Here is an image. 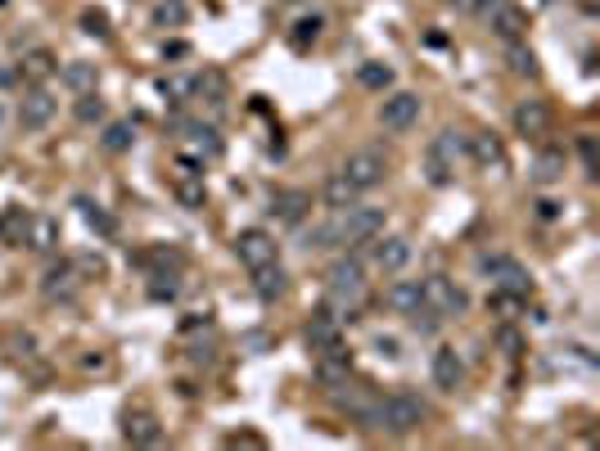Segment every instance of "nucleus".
<instances>
[{
  "label": "nucleus",
  "instance_id": "f257e3e1",
  "mask_svg": "<svg viewBox=\"0 0 600 451\" xmlns=\"http://www.w3.org/2000/svg\"><path fill=\"white\" fill-rule=\"evenodd\" d=\"M362 425H366V429H384V434H416V429L425 425V402L411 397V393L375 397V406L366 411Z\"/></svg>",
  "mask_w": 600,
  "mask_h": 451
},
{
  "label": "nucleus",
  "instance_id": "f03ea898",
  "mask_svg": "<svg viewBox=\"0 0 600 451\" xmlns=\"http://www.w3.org/2000/svg\"><path fill=\"white\" fill-rule=\"evenodd\" d=\"M460 153H465V141H460V131H438L434 136V145L425 153V172H429V181L434 185H447L451 172H456V163H460Z\"/></svg>",
  "mask_w": 600,
  "mask_h": 451
},
{
  "label": "nucleus",
  "instance_id": "7ed1b4c3",
  "mask_svg": "<svg viewBox=\"0 0 600 451\" xmlns=\"http://www.w3.org/2000/svg\"><path fill=\"white\" fill-rule=\"evenodd\" d=\"M479 271L497 285V289H515V294H532V280H528V271L515 262V257H506V253H483L479 257Z\"/></svg>",
  "mask_w": 600,
  "mask_h": 451
},
{
  "label": "nucleus",
  "instance_id": "20e7f679",
  "mask_svg": "<svg viewBox=\"0 0 600 451\" xmlns=\"http://www.w3.org/2000/svg\"><path fill=\"white\" fill-rule=\"evenodd\" d=\"M420 299H425V307H434L443 320H447V316H460V311L469 307L465 289H460L451 276H429V280L420 285Z\"/></svg>",
  "mask_w": 600,
  "mask_h": 451
},
{
  "label": "nucleus",
  "instance_id": "39448f33",
  "mask_svg": "<svg viewBox=\"0 0 600 451\" xmlns=\"http://www.w3.org/2000/svg\"><path fill=\"white\" fill-rule=\"evenodd\" d=\"M379 230H384V213H379V208L353 204V208L339 213V239H343V244H371Z\"/></svg>",
  "mask_w": 600,
  "mask_h": 451
},
{
  "label": "nucleus",
  "instance_id": "423d86ee",
  "mask_svg": "<svg viewBox=\"0 0 600 451\" xmlns=\"http://www.w3.org/2000/svg\"><path fill=\"white\" fill-rule=\"evenodd\" d=\"M339 172H343L357 190H375L379 181L388 176V158L379 150H357V153H348V163H343Z\"/></svg>",
  "mask_w": 600,
  "mask_h": 451
},
{
  "label": "nucleus",
  "instance_id": "0eeeda50",
  "mask_svg": "<svg viewBox=\"0 0 600 451\" xmlns=\"http://www.w3.org/2000/svg\"><path fill=\"white\" fill-rule=\"evenodd\" d=\"M379 122H384V131H411V127L420 122V95H416V90L388 95V100L379 104Z\"/></svg>",
  "mask_w": 600,
  "mask_h": 451
},
{
  "label": "nucleus",
  "instance_id": "6e6552de",
  "mask_svg": "<svg viewBox=\"0 0 600 451\" xmlns=\"http://www.w3.org/2000/svg\"><path fill=\"white\" fill-rule=\"evenodd\" d=\"M235 257H239L248 271H258V267L276 262V239H271L267 230H239V235H235Z\"/></svg>",
  "mask_w": 600,
  "mask_h": 451
},
{
  "label": "nucleus",
  "instance_id": "1a4fd4ad",
  "mask_svg": "<svg viewBox=\"0 0 600 451\" xmlns=\"http://www.w3.org/2000/svg\"><path fill=\"white\" fill-rule=\"evenodd\" d=\"M55 109H59V100H55L46 86H37V90L23 95V104H18V122H23L27 131H41V127H50Z\"/></svg>",
  "mask_w": 600,
  "mask_h": 451
},
{
  "label": "nucleus",
  "instance_id": "9d476101",
  "mask_svg": "<svg viewBox=\"0 0 600 451\" xmlns=\"http://www.w3.org/2000/svg\"><path fill=\"white\" fill-rule=\"evenodd\" d=\"M353 375V352L339 343V348H330V352H316V379L325 383V388H343Z\"/></svg>",
  "mask_w": 600,
  "mask_h": 451
},
{
  "label": "nucleus",
  "instance_id": "9b49d317",
  "mask_svg": "<svg viewBox=\"0 0 600 451\" xmlns=\"http://www.w3.org/2000/svg\"><path fill=\"white\" fill-rule=\"evenodd\" d=\"M343 343V320H334L325 307L307 320V348L311 352H330V348H339Z\"/></svg>",
  "mask_w": 600,
  "mask_h": 451
},
{
  "label": "nucleus",
  "instance_id": "f8f14e48",
  "mask_svg": "<svg viewBox=\"0 0 600 451\" xmlns=\"http://www.w3.org/2000/svg\"><path fill=\"white\" fill-rule=\"evenodd\" d=\"M411 239L406 235H388V239H379L375 244V267L384 276H397V271H406L411 267Z\"/></svg>",
  "mask_w": 600,
  "mask_h": 451
},
{
  "label": "nucleus",
  "instance_id": "ddd939ff",
  "mask_svg": "<svg viewBox=\"0 0 600 451\" xmlns=\"http://www.w3.org/2000/svg\"><path fill=\"white\" fill-rule=\"evenodd\" d=\"M122 438H127L132 447H153V443H163V425H158L153 411H127Z\"/></svg>",
  "mask_w": 600,
  "mask_h": 451
},
{
  "label": "nucleus",
  "instance_id": "4468645a",
  "mask_svg": "<svg viewBox=\"0 0 600 451\" xmlns=\"http://www.w3.org/2000/svg\"><path fill=\"white\" fill-rule=\"evenodd\" d=\"M511 122H515L520 136H546V127H551V109H546V100H520L515 113H511Z\"/></svg>",
  "mask_w": 600,
  "mask_h": 451
},
{
  "label": "nucleus",
  "instance_id": "2eb2a0df",
  "mask_svg": "<svg viewBox=\"0 0 600 451\" xmlns=\"http://www.w3.org/2000/svg\"><path fill=\"white\" fill-rule=\"evenodd\" d=\"M469 158H474L483 172H506V145H501V136H492V131H474V136H469Z\"/></svg>",
  "mask_w": 600,
  "mask_h": 451
},
{
  "label": "nucleus",
  "instance_id": "dca6fc26",
  "mask_svg": "<svg viewBox=\"0 0 600 451\" xmlns=\"http://www.w3.org/2000/svg\"><path fill=\"white\" fill-rule=\"evenodd\" d=\"M55 73H59V64H55V55H50L46 46H37V50H27V55L18 59V77L32 81V86H46Z\"/></svg>",
  "mask_w": 600,
  "mask_h": 451
},
{
  "label": "nucleus",
  "instance_id": "f3484780",
  "mask_svg": "<svg viewBox=\"0 0 600 451\" xmlns=\"http://www.w3.org/2000/svg\"><path fill=\"white\" fill-rule=\"evenodd\" d=\"M307 208H311V194H307V190H280V194H271V217H276V222L299 226L302 217H307Z\"/></svg>",
  "mask_w": 600,
  "mask_h": 451
},
{
  "label": "nucleus",
  "instance_id": "a211bd4d",
  "mask_svg": "<svg viewBox=\"0 0 600 451\" xmlns=\"http://www.w3.org/2000/svg\"><path fill=\"white\" fill-rule=\"evenodd\" d=\"M488 23H492V32H497V37H506V41H520V37H524V27H528L524 9H520V5H511V0H501V5L488 14Z\"/></svg>",
  "mask_w": 600,
  "mask_h": 451
},
{
  "label": "nucleus",
  "instance_id": "6ab92c4d",
  "mask_svg": "<svg viewBox=\"0 0 600 451\" xmlns=\"http://www.w3.org/2000/svg\"><path fill=\"white\" fill-rule=\"evenodd\" d=\"M325 280H330V289H366V267H362V257H339V262H330Z\"/></svg>",
  "mask_w": 600,
  "mask_h": 451
},
{
  "label": "nucleus",
  "instance_id": "aec40b11",
  "mask_svg": "<svg viewBox=\"0 0 600 451\" xmlns=\"http://www.w3.org/2000/svg\"><path fill=\"white\" fill-rule=\"evenodd\" d=\"M23 244H27L32 253H50V248L59 244V222H55V217H27Z\"/></svg>",
  "mask_w": 600,
  "mask_h": 451
},
{
  "label": "nucleus",
  "instance_id": "412c9836",
  "mask_svg": "<svg viewBox=\"0 0 600 451\" xmlns=\"http://www.w3.org/2000/svg\"><path fill=\"white\" fill-rule=\"evenodd\" d=\"M460 379H465L460 357H456L451 348H438V352H434V383H438L443 393H456V388H460Z\"/></svg>",
  "mask_w": 600,
  "mask_h": 451
},
{
  "label": "nucleus",
  "instance_id": "4be33fe9",
  "mask_svg": "<svg viewBox=\"0 0 600 451\" xmlns=\"http://www.w3.org/2000/svg\"><path fill=\"white\" fill-rule=\"evenodd\" d=\"M285 289H289V285H285V271H280L276 262H267V267H258V271H253V294H258L262 302L285 299Z\"/></svg>",
  "mask_w": 600,
  "mask_h": 451
},
{
  "label": "nucleus",
  "instance_id": "5701e85b",
  "mask_svg": "<svg viewBox=\"0 0 600 451\" xmlns=\"http://www.w3.org/2000/svg\"><path fill=\"white\" fill-rule=\"evenodd\" d=\"M321 194H325V204H330L334 213H343V208H353V204H357V194H362V190H357L343 172H334V176L325 181V190H321Z\"/></svg>",
  "mask_w": 600,
  "mask_h": 451
},
{
  "label": "nucleus",
  "instance_id": "b1692460",
  "mask_svg": "<svg viewBox=\"0 0 600 451\" xmlns=\"http://www.w3.org/2000/svg\"><path fill=\"white\" fill-rule=\"evenodd\" d=\"M384 302H388L393 311L411 316V311H416V307L425 302V299H420V280H397V285H393V289L384 294Z\"/></svg>",
  "mask_w": 600,
  "mask_h": 451
},
{
  "label": "nucleus",
  "instance_id": "393cba45",
  "mask_svg": "<svg viewBox=\"0 0 600 451\" xmlns=\"http://www.w3.org/2000/svg\"><path fill=\"white\" fill-rule=\"evenodd\" d=\"M564 176V150H542L537 163H532V181L537 185H555Z\"/></svg>",
  "mask_w": 600,
  "mask_h": 451
},
{
  "label": "nucleus",
  "instance_id": "a878e982",
  "mask_svg": "<svg viewBox=\"0 0 600 451\" xmlns=\"http://www.w3.org/2000/svg\"><path fill=\"white\" fill-rule=\"evenodd\" d=\"M343 388H348V383H343ZM334 393H339V388H334ZM375 388H366V383H357V388H348V393H339V406H343V411H348V415H357V420H366V411H371V406H375Z\"/></svg>",
  "mask_w": 600,
  "mask_h": 451
},
{
  "label": "nucleus",
  "instance_id": "bb28decb",
  "mask_svg": "<svg viewBox=\"0 0 600 451\" xmlns=\"http://www.w3.org/2000/svg\"><path fill=\"white\" fill-rule=\"evenodd\" d=\"M524 294H515V289H497L492 285V294H488V311L492 316H501V320H515L520 311H524Z\"/></svg>",
  "mask_w": 600,
  "mask_h": 451
},
{
  "label": "nucleus",
  "instance_id": "cd10ccee",
  "mask_svg": "<svg viewBox=\"0 0 600 451\" xmlns=\"http://www.w3.org/2000/svg\"><path fill=\"white\" fill-rule=\"evenodd\" d=\"M73 267H68V262H59V267H50V271H46V280H41V294H46V299H59V294H64V299H68V294H73Z\"/></svg>",
  "mask_w": 600,
  "mask_h": 451
},
{
  "label": "nucleus",
  "instance_id": "c85d7f7f",
  "mask_svg": "<svg viewBox=\"0 0 600 451\" xmlns=\"http://www.w3.org/2000/svg\"><path fill=\"white\" fill-rule=\"evenodd\" d=\"M132 145H136V127H132V122H109V131H104V150L127 153Z\"/></svg>",
  "mask_w": 600,
  "mask_h": 451
},
{
  "label": "nucleus",
  "instance_id": "c756f323",
  "mask_svg": "<svg viewBox=\"0 0 600 451\" xmlns=\"http://www.w3.org/2000/svg\"><path fill=\"white\" fill-rule=\"evenodd\" d=\"M506 64H511V73H515V77H537V55H532L528 46H520V41H511Z\"/></svg>",
  "mask_w": 600,
  "mask_h": 451
},
{
  "label": "nucleus",
  "instance_id": "7c9ffc66",
  "mask_svg": "<svg viewBox=\"0 0 600 451\" xmlns=\"http://www.w3.org/2000/svg\"><path fill=\"white\" fill-rule=\"evenodd\" d=\"M195 90L213 104V109H222L226 104V77L222 73H204V77H195Z\"/></svg>",
  "mask_w": 600,
  "mask_h": 451
},
{
  "label": "nucleus",
  "instance_id": "2f4dec72",
  "mask_svg": "<svg viewBox=\"0 0 600 451\" xmlns=\"http://www.w3.org/2000/svg\"><path fill=\"white\" fill-rule=\"evenodd\" d=\"M64 81L73 86L77 95L95 90V64H81V59H77V64H68V68H64Z\"/></svg>",
  "mask_w": 600,
  "mask_h": 451
},
{
  "label": "nucleus",
  "instance_id": "473e14b6",
  "mask_svg": "<svg viewBox=\"0 0 600 451\" xmlns=\"http://www.w3.org/2000/svg\"><path fill=\"white\" fill-rule=\"evenodd\" d=\"M176 199H181L185 208H204V204H208V194H204L199 176H181V181H176Z\"/></svg>",
  "mask_w": 600,
  "mask_h": 451
},
{
  "label": "nucleus",
  "instance_id": "72a5a7b5",
  "mask_svg": "<svg viewBox=\"0 0 600 451\" xmlns=\"http://www.w3.org/2000/svg\"><path fill=\"white\" fill-rule=\"evenodd\" d=\"M77 122H104V100H100L95 90H86V95L77 100Z\"/></svg>",
  "mask_w": 600,
  "mask_h": 451
},
{
  "label": "nucleus",
  "instance_id": "f704fd0d",
  "mask_svg": "<svg viewBox=\"0 0 600 451\" xmlns=\"http://www.w3.org/2000/svg\"><path fill=\"white\" fill-rule=\"evenodd\" d=\"M77 208L86 213V222L95 226L100 235H113V230H118V226H113V217H109V213H104L100 204H90V199H77Z\"/></svg>",
  "mask_w": 600,
  "mask_h": 451
},
{
  "label": "nucleus",
  "instance_id": "c9c22d12",
  "mask_svg": "<svg viewBox=\"0 0 600 451\" xmlns=\"http://www.w3.org/2000/svg\"><path fill=\"white\" fill-rule=\"evenodd\" d=\"M158 90H163L167 100H176V104H181V100H190V95H195V81H190V77H163V81H158Z\"/></svg>",
  "mask_w": 600,
  "mask_h": 451
},
{
  "label": "nucleus",
  "instance_id": "e433bc0d",
  "mask_svg": "<svg viewBox=\"0 0 600 451\" xmlns=\"http://www.w3.org/2000/svg\"><path fill=\"white\" fill-rule=\"evenodd\" d=\"M362 86L388 90V86H393V68H388V64H366V68H362Z\"/></svg>",
  "mask_w": 600,
  "mask_h": 451
},
{
  "label": "nucleus",
  "instance_id": "4c0bfd02",
  "mask_svg": "<svg viewBox=\"0 0 600 451\" xmlns=\"http://www.w3.org/2000/svg\"><path fill=\"white\" fill-rule=\"evenodd\" d=\"M316 37H321V18H316V14L294 23V46H299V50L307 46V41H316Z\"/></svg>",
  "mask_w": 600,
  "mask_h": 451
},
{
  "label": "nucleus",
  "instance_id": "58836bf2",
  "mask_svg": "<svg viewBox=\"0 0 600 451\" xmlns=\"http://www.w3.org/2000/svg\"><path fill=\"white\" fill-rule=\"evenodd\" d=\"M185 131L195 136V145H204L208 153H217V150H222V145H217V136H213V127H204V122H190Z\"/></svg>",
  "mask_w": 600,
  "mask_h": 451
},
{
  "label": "nucleus",
  "instance_id": "ea45409f",
  "mask_svg": "<svg viewBox=\"0 0 600 451\" xmlns=\"http://www.w3.org/2000/svg\"><path fill=\"white\" fill-rule=\"evenodd\" d=\"M176 289H181V285H176V276H153V285H150V299H176Z\"/></svg>",
  "mask_w": 600,
  "mask_h": 451
},
{
  "label": "nucleus",
  "instance_id": "a19ab883",
  "mask_svg": "<svg viewBox=\"0 0 600 451\" xmlns=\"http://www.w3.org/2000/svg\"><path fill=\"white\" fill-rule=\"evenodd\" d=\"M578 153H583L587 176H596V136H578Z\"/></svg>",
  "mask_w": 600,
  "mask_h": 451
},
{
  "label": "nucleus",
  "instance_id": "79ce46f5",
  "mask_svg": "<svg viewBox=\"0 0 600 451\" xmlns=\"http://www.w3.org/2000/svg\"><path fill=\"white\" fill-rule=\"evenodd\" d=\"M153 23H163V27H167V23H185V9H181V5H158V9H153Z\"/></svg>",
  "mask_w": 600,
  "mask_h": 451
},
{
  "label": "nucleus",
  "instance_id": "37998d69",
  "mask_svg": "<svg viewBox=\"0 0 600 451\" xmlns=\"http://www.w3.org/2000/svg\"><path fill=\"white\" fill-rule=\"evenodd\" d=\"M81 27H86L90 37H109V23H104V14H86V18H81Z\"/></svg>",
  "mask_w": 600,
  "mask_h": 451
},
{
  "label": "nucleus",
  "instance_id": "c03bdc74",
  "mask_svg": "<svg viewBox=\"0 0 600 451\" xmlns=\"http://www.w3.org/2000/svg\"><path fill=\"white\" fill-rule=\"evenodd\" d=\"M537 217H542V222H555V217H560V204H555V199H537Z\"/></svg>",
  "mask_w": 600,
  "mask_h": 451
},
{
  "label": "nucleus",
  "instance_id": "a18cd8bd",
  "mask_svg": "<svg viewBox=\"0 0 600 451\" xmlns=\"http://www.w3.org/2000/svg\"><path fill=\"white\" fill-rule=\"evenodd\" d=\"M497 343H501V348H511V352H520V348H524V343H520V334H515L511 325H506V330H497Z\"/></svg>",
  "mask_w": 600,
  "mask_h": 451
},
{
  "label": "nucleus",
  "instance_id": "49530a36",
  "mask_svg": "<svg viewBox=\"0 0 600 451\" xmlns=\"http://www.w3.org/2000/svg\"><path fill=\"white\" fill-rule=\"evenodd\" d=\"M497 5H501V0H469V9H474V14H483V18H488Z\"/></svg>",
  "mask_w": 600,
  "mask_h": 451
},
{
  "label": "nucleus",
  "instance_id": "de8ad7c7",
  "mask_svg": "<svg viewBox=\"0 0 600 451\" xmlns=\"http://www.w3.org/2000/svg\"><path fill=\"white\" fill-rule=\"evenodd\" d=\"M163 55H167V59H181V55H185V46H181V41H172V46H163Z\"/></svg>",
  "mask_w": 600,
  "mask_h": 451
},
{
  "label": "nucleus",
  "instance_id": "09e8293b",
  "mask_svg": "<svg viewBox=\"0 0 600 451\" xmlns=\"http://www.w3.org/2000/svg\"><path fill=\"white\" fill-rule=\"evenodd\" d=\"M0 239H5V217H0Z\"/></svg>",
  "mask_w": 600,
  "mask_h": 451
},
{
  "label": "nucleus",
  "instance_id": "8fccbe9b",
  "mask_svg": "<svg viewBox=\"0 0 600 451\" xmlns=\"http://www.w3.org/2000/svg\"><path fill=\"white\" fill-rule=\"evenodd\" d=\"M447 5H469V0H447Z\"/></svg>",
  "mask_w": 600,
  "mask_h": 451
},
{
  "label": "nucleus",
  "instance_id": "3c124183",
  "mask_svg": "<svg viewBox=\"0 0 600 451\" xmlns=\"http://www.w3.org/2000/svg\"><path fill=\"white\" fill-rule=\"evenodd\" d=\"M0 118H5V109H0Z\"/></svg>",
  "mask_w": 600,
  "mask_h": 451
}]
</instances>
